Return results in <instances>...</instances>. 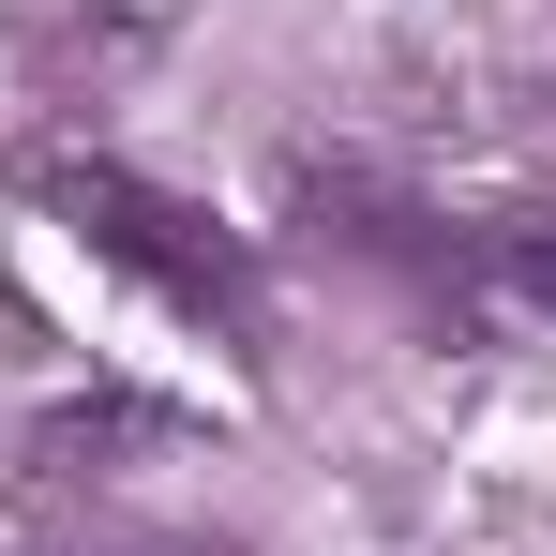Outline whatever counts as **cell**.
<instances>
[{
  "mask_svg": "<svg viewBox=\"0 0 556 556\" xmlns=\"http://www.w3.org/2000/svg\"><path fill=\"white\" fill-rule=\"evenodd\" d=\"M452 286L481 301V316H556V211L542 226H496V241H466Z\"/></svg>",
  "mask_w": 556,
  "mask_h": 556,
  "instance_id": "7a4b0ae2",
  "label": "cell"
},
{
  "mask_svg": "<svg viewBox=\"0 0 556 556\" xmlns=\"http://www.w3.org/2000/svg\"><path fill=\"white\" fill-rule=\"evenodd\" d=\"M30 195H46V211L91 241L105 271H136L151 301H181L195 331H226V346H256V256H241L211 211H181V195H166V181H136V166H76V151H61Z\"/></svg>",
  "mask_w": 556,
  "mask_h": 556,
  "instance_id": "6da1fadb",
  "label": "cell"
},
{
  "mask_svg": "<svg viewBox=\"0 0 556 556\" xmlns=\"http://www.w3.org/2000/svg\"><path fill=\"white\" fill-rule=\"evenodd\" d=\"M61 556H241V542H166V527H105V542H61Z\"/></svg>",
  "mask_w": 556,
  "mask_h": 556,
  "instance_id": "3957f363",
  "label": "cell"
}]
</instances>
